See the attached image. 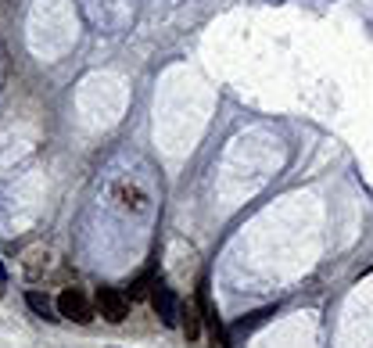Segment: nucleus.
Returning a JSON list of instances; mask_svg holds the SVG:
<instances>
[{"label":"nucleus","instance_id":"obj_1","mask_svg":"<svg viewBox=\"0 0 373 348\" xmlns=\"http://www.w3.org/2000/svg\"><path fill=\"white\" fill-rule=\"evenodd\" d=\"M97 309L108 323H122L130 316V298L115 291V287H97Z\"/></svg>","mask_w":373,"mask_h":348},{"label":"nucleus","instance_id":"obj_2","mask_svg":"<svg viewBox=\"0 0 373 348\" xmlns=\"http://www.w3.org/2000/svg\"><path fill=\"white\" fill-rule=\"evenodd\" d=\"M58 316H62V320H72V323H90V320H93L86 295L76 291V287H69V291L58 295Z\"/></svg>","mask_w":373,"mask_h":348},{"label":"nucleus","instance_id":"obj_3","mask_svg":"<svg viewBox=\"0 0 373 348\" xmlns=\"http://www.w3.org/2000/svg\"><path fill=\"white\" fill-rule=\"evenodd\" d=\"M151 305H154L158 320H162L166 327H176V323H180V302H176V295L169 291V287L154 284V291H151Z\"/></svg>","mask_w":373,"mask_h":348},{"label":"nucleus","instance_id":"obj_4","mask_svg":"<svg viewBox=\"0 0 373 348\" xmlns=\"http://www.w3.org/2000/svg\"><path fill=\"white\" fill-rule=\"evenodd\" d=\"M25 305H29L36 316H43V320H58V316H54V309H50V298H47V295H40V291H29V295H25Z\"/></svg>","mask_w":373,"mask_h":348},{"label":"nucleus","instance_id":"obj_5","mask_svg":"<svg viewBox=\"0 0 373 348\" xmlns=\"http://www.w3.org/2000/svg\"><path fill=\"white\" fill-rule=\"evenodd\" d=\"M273 316V309H258V313H251L248 320H241L237 327H234V334H248L251 327H258V323H265V320H270Z\"/></svg>","mask_w":373,"mask_h":348},{"label":"nucleus","instance_id":"obj_6","mask_svg":"<svg viewBox=\"0 0 373 348\" xmlns=\"http://www.w3.org/2000/svg\"><path fill=\"white\" fill-rule=\"evenodd\" d=\"M180 316H183V330H187V337H197V316H194V309H183L180 305Z\"/></svg>","mask_w":373,"mask_h":348},{"label":"nucleus","instance_id":"obj_7","mask_svg":"<svg viewBox=\"0 0 373 348\" xmlns=\"http://www.w3.org/2000/svg\"><path fill=\"white\" fill-rule=\"evenodd\" d=\"M8 280V269H4V262H0V284H4Z\"/></svg>","mask_w":373,"mask_h":348}]
</instances>
